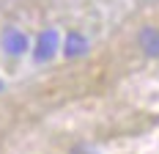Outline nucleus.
<instances>
[{
    "mask_svg": "<svg viewBox=\"0 0 159 154\" xmlns=\"http://www.w3.org/2000/svg\"><path fill=\"white\" fill-rule=\"evenodd\" d=\"M85 50H88V39H85L82 33L71 31L69 36H66V41H63V55L66 58H77V55H82Z\"/></svg>",
    "mask_w": 159,
    "mask_h": 154,
    "instance_id": "obj_4",
    "label": "nucleus"
},
{
    "mask_svg": "<svg viewBox=\"0 0 159 154\" xmlns=\"http://www.w3.org/2000/svg\"><path fill=\"white\" fill-rule=\"evenodd\" d=\"M3 50L8 55H22L28 50V36L19 31V28H6L3 31Z\"/></svg>",
    "mask_w": 159,
    "mask_h": 154,
    "instance_id": "obj_2",
    "label": "nucleus"
},
{
    "mask_svg": "<svg viewBox=\"0 0 159 154\" xmlns=\"http://www.w3.org/2000/svg\"><path fill=\"white\" fill-rule=\"evenodd\" d=\"M137 41H140V50H143L145 55L159 58V28L145 25L143 31H140V36H137Z\"/></svg>",
    "mask_w": 159,
    "mask_h": 154,
    "instance_id": "obj_3",
    "label": "nucleus"
},
{
    "mask_svg": "<svg viewBox=\"0 0 159 154\" xmlns=\"http://www.w3.org/2000/svg\"><path fill=\"white\" fill-rule=\"evenodd\" d=\"M58 44H61V36H58V31H52V28L41 31V33H39V39H36L33 58H36V61H49V58L58 52Z\"/></svg>",
    "mask_w": 159,
    "mask_h": 154,
    "instance_id": "obj_1",
    "label": "nucleus"
}]
</instances>
